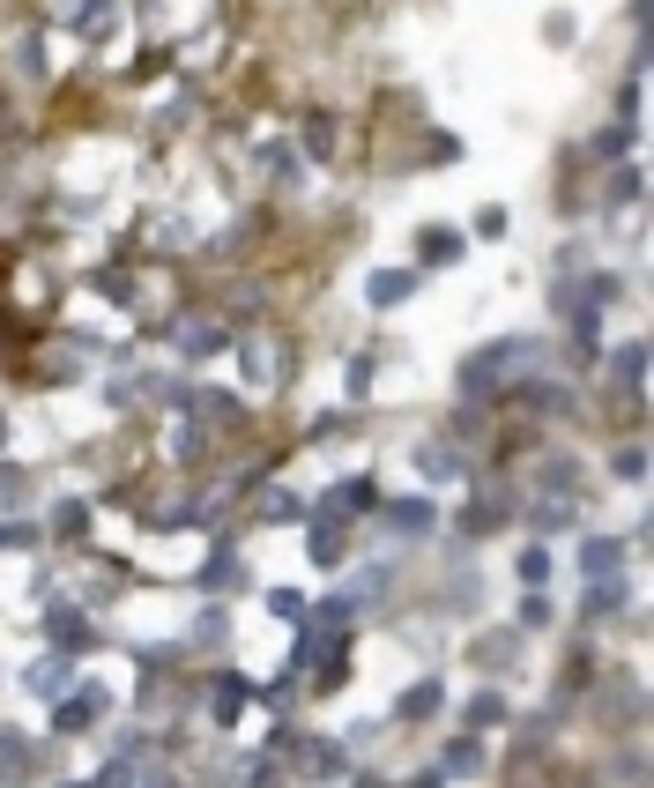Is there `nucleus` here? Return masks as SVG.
Listing matches in <instances>:
<instances>
[{"label": "nucleus", "mask_w": 654, "mask_h": 788, "mask_svg": "<svg viewBox=\"0 0 654 788\" xmlns=\"http://www.w3.org/2000/svg\"><path fill=\"white\" fill-rule=\"evenodd\" d=\"M261 521H276V529H290V521H305V506H298V492H261Z\"/></svg>", "instance_id": "a211bd4d"}, {"label": "nucleus", "mask_w": 654, "mask_h": 788, "mask_svg": "<svg viewBox=\"0 0 654 788\" xmlns=\"http://www.w3.org/2000/svg\"><path fill=\"white\" fill-rule=\"evenodd\" d=\"M202 447H208V432L194 424V416H186V424L171 432V454H179V461H202Z\"/></svg>", "instance_id": "a878e982"}, {"label": "nucleus", "mask_w": 654, "mask_h": 788, "mask_svg": "<svg viewBox=\"0 0 654 788\" xmlns=\"http://www.w3.org/2000/svg\"><path fill=\"white\" fill-rule=\"evenodd\" d=\"M521 581H529V587L550 581V550H543V543H535V550H521Z\"/></svg>", "instance_id": "c756f323"}, {"label": "nucleus", "mask_w": 654, "mask_h": 788, "mask_svg": "<svg viewBox=\"0 0 654 788\" xmlns=\"http://www.w3.org/2000/svg\"><path fill=\"white\" fill-rule=\"evenodd\" d=\"M60 684H68V655H45V663L31 669V692H45V700H60Z\"/></svg>", "instance_id": "5701e85b"}, {"label": "nucleus", "mask_w": 654, "mask_h": 788, "mask_svg": "<svg viewBox=\"0 0 654 788\" xmlns=\"http://www.w3.org/2000/svg\"><path fill=\"white\" fill-rule=\"evenodd\" d=\"M498 722H506V700H498V692H476V700H469V729H498Z\"/></svg>", "instance_id": "393cba45"}, {"label": "nucleus", "mask_w": 654, "mask_h": 788, "mask_svg": "<svg viewBox=\"0 0 654 788\" xmlns=\"http://www.w3.org/2000/svg\"><path fill=\"white\" fill-rule=\"evenodd\" d=\"M416 253H424L432 268H453V260H461V239H453V231H424V239H416Z\"/></svg>", "instance_id": "6ab92c4d"}, {"label": "nucleus", "mask_w": 654, "mask_h": 788, "mask_svg": "<svg viewBox=\"0 0 654 788\" xmlns=\"http://www.w3.org/2000/svg\"><path fill=\"white\" fill-rule=\"evenodd\" d=\"M603 373H610L617 395H640V379H647V350H640V342H617L610 357H603Z\"/></svg>", "instance_id": "f03ea898"}, {"label": "nucleus", "mask_w": 654, "mask_h": 788, "mask_svg": "<svg viewBox=\"0 0 654 788\" xmlns=\"http://www.w3.org/2000/svg\"><path fill=\"white\" fill-rule=\"evenodd\" d=\"M424 165H461V142H453V134H432V157H424Z\"/></svg>", "instance_id": "72a5a7b5"}, {"label": "nucleus", "mask_w": 654, "mask_h": 788, "mask_svg": "<svg viewBox=\"0 0 654 788\" xmlns=\"http://www.w3.org/2000/svg\"><path fill=\"white\" fill-rule=\"evenodd\" d=\"M223 342H231L223 320H186V328H179V350H186V357H216Z\"/></svg>", "instance_id": "9b49d317"}, {"label": "nucleus", "mask_w": 654, "mask_h": 788, "mask_svg": "<svg viewBox=\"0 0 654 788\" xmlns=\"http://www.w3.org/2000/svg\"><path fill=\"white\" fill-rule=\"evenodd\" d=\"M409 788H439V774H416V781H409Z\"/></svg>", "instance_id": "c9c22d12"}, {"label": "nucleus", "mask_w": 654, "mask_h": 788, "mask_svg": "<svg viewBox=\"0 0 654 788\" xmlns=\"http://www.w3.org/2000/svg\"><path fill=\"white\" fill-rule=\"evenodd\" d=\"M617 566H625V543L617 536H588L580 543V573H588V581H610Z\"/></svg>", "instance_id": "39448f33"}, {"label": "nucleus", "mask_w": 654, "mask_h": 788, "mask_svg": "<svg viewBox=\"0 0 654 788\" xmlns=\"http://www.w3.org/2000/svg\"><path fill=\"white\" fill-rule=\"evenodd\" d=\"M439 692H447V684H439V677H424V684H409L402 692V706H395V714H402V722H432V714H439Z\"/></svg>", "instance_id": "9d476101"}, {"label": "nucleus", "mask_w": 654, "mask_h": 788, "mask_svg": "<svg viewBox=\"0 0 654 788\" xmlns=\"http://www.w3.org/2000/svg\"><path fill=\"white\" fill-rule=\"evenodd\" d=\"M610 469L625 476V484H640V476H647V447H625V454H617Z\"/></svg>", "instance_id": "7c9ffc66"}, {"label": "nucleus", "mask_w": 654, "mask_h": 788, "mask_svg": "<svg viewBox=\"0 0 654 788\" xmlns=\"http://www.w3.org/2000/svg\"><path fill=\"white\" fill-rule=\"evenodd\" d=\"M416 476H424V484H447V476H461V454H453L447 439H432V447H416Z\"/></svg>", "instance_id": "423d86ee"}, {"label": "nucleus", "mask_w": 654, "mask_h": 788, "mask_svg": "<svg viewBox=\"0 0 654 788\" xmlns=\"http://www.w3.org/2000/svg\"><path fill=\"white\" fill-rule=\"evenodd\" d=\"M52 536L82 543V536H89V506H75V498H68V506H52Z\"/></svg>", "instance_id": "dca6fc26"}, {"label": "nucleus", "mask_w": 654, "mask_h": 788, "mask_svg": "<svg viewBox=\"0 0 654 788\" xmlns=\"http://www.w3.org/2000/svg\"><path fill=\"white\" fill-rule=\"evenodd\" d=\"M239 581H245V566L231 558V550H216V558L202 566V587H208V595H223V587H239Z\"/></svg>", "instance_id": "2eb2a0df"}, {"label": "nucleus", "mask_w": 654, "mask_h": 788, "mask_svg": "<svg viewBox=\"0 0 654 788\" xmlns=\"http://www.w3.org/2000/svg\"><path fill=\"white\" fill-rule=\"evenodd\" d=\"M97 714H105V684H75V700H60L52 722H60V737H75V729H89Z\"/></svg>", "instance_id": "20e7f679"}, {"label": "nucleus", "mask_w": 654, "mask_h": 788, "mask_svg": "<svg viewBox=\"0 0 654 788\" xmlns=\"http://www.w3.org/2000/svg\"><path fill=\"white\" fill-rule=\"evenodd\" d=\"M31 759V737H15V729H0V766H23Z\"/></svg>", "instance_id": "473e14b6"}, {"label": "nucleus", "mask_w": 654, "mask_h": 788, "mask_svg": "<svg viewBox=\"0 0 654 788\" xmlns=\"http://www.w3.org/2000/svg\"><path fill=\"white\" fill-rule=\"evenodd\" d=\"M387 521H395L402 536H432V521H439V506H432V498H395V506H387Z\"/></svg>", "instance_id": "6e6552de"}, {"label": "nucleus", "mask_w": 654, "mask_h": 788, "mask_svg": "<svg viewBox=\"0 0 654 788\" xmlns=\"http://www.w3.org/2000/svg\"><path fill=\"white\" fill-rule=\"evenodd\" d=\"M245 700H253V684H245V677H216V722H239Z\"/></svg>", "instance_id": "f3484780"}, {"label": "nucleus", "mask_w": 654, "mask_h": 788, "mask_svg": "<svg viewBox=\"0 0 654 788\" xmlns=\"http://www.w3.org/2000/svg\"><path fill=\"white\" fill-rule=\"evenodd\" d=\"M469 655H476V669H506V663H513V640H476V647H469Z\"/></svg>", "instance_id": "c85d7f7f"}, {"label": "nucleus", "mask_w": 654, "mask_h": 788, "mask_svg": "<svg viewBox=\"0 0 654 788\" xmlns=\"http://www.w3.org/2000/svg\"><path fill=\"white\" fill-rule=\"evenodd\" d=\"M476 766H484V744H476V737H461V744L447 751V774H476Z\"/></svg>", "instance_id": "bb28decb"}, {"label": "nucleus", "mask_w": 654, "mask_h": 788, "mask_svg": "<svg viewBox=\"0 0 654 788\" xmlns=\"http://www.w3.org/2000/svg\"><path fill=\"white\" fill-rule=\"evenodd\" d=\"M409 291H416V276H409V268H379V276L365 283V298L379 305V313H395V305H402Z\"/></svg>", "instance_id": "0eeeda50"}, {"label": "nucleus", "mask_w": 654, "mask_h": 788, "mask_svg": "<svg viewBox=\"0 0 654 788\" xmlns=\"http://www.w3.org/2000/svg\"><path fill=\"white\" fill-rule=\"evenodd\" d=\"M268 610H276V618H305V595H298V587H276Z\"/></svg>", "instance_id": "2f4dec72"}, {"label": "nucleus", "mask_w": 654, "mask_h": 788, "mask_svg": "<svg viewBox=\"0 0 654 788\" xmlns=\"http://www.w3.org/2000/svg\"><path fill=\"white\" fill-rule=\"evenodd\" d=\"M298 142H305V157H335V112H305Z\"/></svg>", "instance_id": "4468645a"}, {"label": "nucleus", "mask_w": 654, "mask_h": 788, "mask_svg": "<svg viewBox=\"0 0 654 788\" xmlns=\"http://www.w3.org/2000/svg\"><path fill=\"white\" fill-rule=\"evenodd\" d=\"M223 632H231V618H223V610H202V618H194V647H216Z\"/></svg>", "instance_id": "cd10ccee"}, {"label": "nucleus", "mask_w": 654, "mask_h": 788, "mask_svg": "<svg viewBox=\"0 0 654 788\" xmlns=\"http://www.w3.org/2000/svg\"><path fill=\"white\" fill-rule=\"evenodd\" d=\"M52 647H60V655H82V647H89V640H97V632H89V618H82L75 603H52Z\"/></svg>", "instance_id": "7ed1b4c3"}, {"label": "nucleus", "mask_w": 654, "mask_h": 788, "mask_svg": "<svg viewBox=\"0 0 654 788\" xmlns=\"http://www.w3.org/2000/svg\"><path fill=\"white\" fill-rule=\"evenodd\" d=\"M0 506H8V513L31 506V469H8V461H0Z\"/></svg>", "instance_id": "412c9836"}, {"label": "nucleus", "mask_w": 654, "mask_h": 788, "mask_svg": "<svg viewBox=\"0 0 654 788\" xmlns=\"http://www.w3.org/2000/svg\"><path fill=\"white\" fill-rule=\"evenodd\" d=\"M529 521H535V536H558V529H572V506L566 498H535Z\"/></svg>", "instance_id": "aec40b11"}, {"label": "nucleus", "mask_w": 654, "mask_h": 788, "mask_svg": "<svg viewBox=\"0 0 654 788\" xmlns=\"http://www.w3.org/2000/svg\"><path fill=\"white\" fill-rule=\"evenodd\" d=\"M535 625H550V603H543V595H529V603H521V632H535Z\"/></svg>", "instance_id": "f704fd0d"}, {"label": "nucleus", "mask_w": 654, "mask_h": 788, "mask_svg": "<svg viewBox=\"0 0 654 788\" xmlns=\"http://www.w3.org/2000/svg\"><path fill=\"white\" fill-rule=\"evenodd\" d=\"M617 603H625V581H617V573L610 581H588V618H610Z\"/></svg>", "instance_id": "b1692460"}, {"label": "nucleus", "mask_w": 654, "mask_h": 788, "mask_svg": "<svg viewBox=\"0 0 654 788\" xmlns=\"http://www.w3.org/2000/svg\"><path fill=\"white\" fill-rule=\"evenodd\" d=\"M239 365H245V379H253V387H268V379H276V342H268V335H245V342H239Z\"/></svg>", "instance_id": "1a4fd4ad"}, {"label": "nucleus", "mask_w": 654, "mask_h": 788, "mask_svg": "<svg viewBox=\"0 0 654 788\" xmlns=\"http://www.w3.org/2000/svg\"><path fill=\"white\" fill-rule=\"evenodd\" d=\"M372 506H379V484H372V476H342V484L320 498V521H358Z\"/></svg>", "instance_id": "f257e3e1"}, {"label": "nucleus", "mask_w": 654, "mask_h": 788, "mask_svg": "<svg viewBox=\"0 0 654 788\" xmlns=\"http://www.w3.org/2000/svg\"><path fill=\"white\" fill-rule=\"evenodd\" d=\"M461 529H469V536H498V529H506V498L498 492H476V506H469V513H461Z\"/></svg>", "instance_id": "f8f14e48"}, {"label": "nucleus", "mask_w": 654, "mask_h": 788, "mask_svg": "<svg viewBox=\"0 0 654 788\" xmlns=\"http://www.w3.org/2000/svg\"><path fill=\"white\" fill-rule=\"evenodd\" d=\"M305 521H313V566H342V521H320V513H305Z\"/></svg>", "instance_id": "ddd939ff"}, {"label": "nucleus", "mask_w": 654, "mask_h": 788, "mask_svg": "<svg viewBox=\"0 0 654 788\" xmlns=\"http://www.w3.org/2000/svg\"><path fill=\"white\" fill-rule=\"evenodd\" d=\"M521 395H529V410H550V416H566V410H572V402H566V387H558V379H529Z\"/></svg>", "instance_id": "4be33fe9"}]
</instances>
